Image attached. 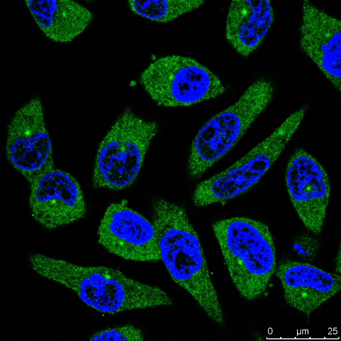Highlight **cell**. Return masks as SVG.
Masks as SVG:
<instances>
[{
  "label": "cell",
  "instance_id": "8992f818",
  "mask_svg": "<svg viewBox=\"0 0 341 341\" xmlns=\"http://www.w3.org/2000/svg\"><path fill=\"white\" fill-rule=\"evenodd\" d=\"M140 82L158 104L166 107L190 106L226 90L208 68L192 58L175 55L151 64L142 74Z\"/></svg>",
  "mask_w": 341,
  "mask_h": 341
},
{
  "label": "cell",
  "instance_id": "9c48e42d",
  "mask_svg": "<svg viewBox=\"0 0 341 341\" xmlns=\"http://www.w3.org/2000/svg\"><path fill=\"white\" fill-rule=\"evenodd\" d=\"M286 182L292 204L304 226L319 234L322 228L330 194V184L323 166L302 149L292 155Z\"/></svg>",
  "mask_w": 341,
  "mask_h": 341
},
{
  "label": "cell",
  "instance_id": "277c9868",
  "mask_svg": "<svg viewBox=\"0 0 341 341\" xmlns=\"http://www.w3.org/2000/svg\"><path fill=\"white\" fill-rule=\"evenodd\" d=\"M158 131L156 122L140 118L130 108L125 109L99 145L93 186L119 190L132 185Z\"/></svg>",
  "mask_w": 341,
  "mask_h": 341
},
{
  "label": "cell",
  "instance_id": "6da1fadb",
  "mask_svg": "<svg viewBox=\"0 0 341 341\" xmlns=\"http://www.w3.org/2000/svg\"><path fill=\"white\" fill-rule=\"evenodd\" d=\"M152 222L160 260L172 278L218 324L224 313L211 280L198 235L184 208L163 198L154 200Z\"/></svg>",
  "mask_w": 341,
  "mask_h": 341
},
{
  "label": "cell",
  "instance_id": "7c38bea8",
  "mask_svg": "<svg viewBox=\"0 0 341 341\" xmlns=\"http://www.w3.org/2000/svg\"><path fill=\"white\" fill-rule=\"evenodd\" d=\"M275 273L286 302L306 315L314 312L341 289V276L306 262L286 260L276 266Z\"/></svg>",
  "mask_w": 341,
  "mask_h": 341
},
{
  "label": "cell",
  "instance_id": "8fae6325",
  "mask_svg": "<svg viewBox=\"0 0 341 341\" xmlns=\"http://www.w3.org/2000/svg\"><path fill=\"white\" fill-rule=\"evenodd\" d=\"M300 46L326 78L341 90V21L308 0L302 4Z\"/></svg>",
  "mask_w": 341,
  "mask_h": 341
},
{
  "label": "cell",
  "instance_id": "ba28073f",
  "mask_svg": "<svg viewBox=\"0 0 341 341\" xmlns=\"http://www.w3.org/2000/svg\"><path fill=\"white\" fill-rule=\"evenodd\" d=\"M98 235L102 246L122 258L142 262L160 260L152 222L130 208L125 200L108 206Z\"/></svg>",
  "mask_w": 341,
  "mask_h": 341
},
{
  "label": "cell",
  "instance_id": "9a60e30c",
  "mask_svg": "<svg viewBox=\"0 0 341 341\" xmlns=\"http://www.w3.org/2000/svg\"><path fill=\"white\" fill-rule=\"evenodd\" d=\"M202 0H130L132 10L136 14L160 22H166L200 7Z\"/></svg>",
  "mask_w": 341,
  "mask_h": 341
},
{
  "label": "cell",
  "instance_id": "5b68a950",
  "mask_svg": "<svg viewBox=\"0 0 341 341\" xmlns=\"http://www.w3.org/2000/svg\"><path fill=\"white\" fill-rule=\"evenodd\" d=\"M290 114L270 135L226 170L201 182L192 202L197 206L225 202L256 184L282 154L300 124L306 112Z\"/></svg>",
  "mask_w": 341,
  "mask_h": 341
},
{
  "label": "cell",
  "instance_id": "3957f363",
  "mask_svg": "<svg viewBox=\"0 0 341 341\" xmlns=\"http://www.w3.org/2000/svg\"><path fill=\"white\" fill-rule=\"evenodd\" d=\"M274 92L270 81L259 78L235 103L203 125L190 148L188 170L191 177L202 176L234 148L270 104Z\"/></svg>",
  "mask_w": 341,
  "mask_h": 341
},
{
  "label": "cell",
  "instance_id": "30bf717a",
  "mask_svg": "<svg viewBox=\"0 0 341 341\" xmlns=\"http://www.w3.org/2000/svg\"><path fill=\"white\" fill-rule=\"evenodd\" d=\"M30 186L29 203L32 216L44 228L64 226L86 214L80 186L70 174L54 168Z\"/></svg>",
  "mask_w": 341,
  "mask_h": 341
},
{
  "label": "cell",
  "instance_id": "ac0fdd59",
  "mask_svg": "<svg viewBox=\"0 0 341 341\" xmlns=\"http://www.w3.org/2000/svg\"><path fill=\"white\" fill-rule=\"evenodd\" d=\"M341 256H340V248L338 254L336 259V272L338 274H340L341 273Z\"/></svg>",
  "mask_w": 341,
  "mask_h": 341
},
{
  "label": "cell",
  "instance_id": "e0dca14e",
  "mask_svg": "<svg viewBox=\"0 0 341 341\" xmlns=\"http://www.w3.org/2000/svg\"><path fill=\"white\" fill-rule=\"evenodd\" d=\"M318 244L312 238L308 236L298 238L294 246L298 254L306 260H312L316 254Z\"/></svg>",
  "mask_w": 341,
  "mask_h": 341
},
{
  "label": "cell",
  "instance_id": "4fadbf2b",
  "mask_svg": "<svg viewBox=\"0 0 341 341\" xmlns=\"http://www.w3.org/2000/svg\"><path fill=\"white\" fill-rule=\"evenodd\" d=\"M274 16L269 0H234L226 18V38L238 53L247 56L264 40Z\"/></svg>",
  "mask_w": 341,
  "mask_h": 341
},
{
  "label": "cell",
  "instance_id": "52a82bcc",
  "mask_svg": "<svg viewBox=\"0 0 341 341\" xmlns=\"http://www.w3.org/2000/svg\"><path fill=\"white\" fill-rule=\"evenodd\" d=\"M6 149L10 164L30 185L54 168L39 97L33 98L15 113L8 126Z\"/></svg>",
  "mask_w": 341,
  "mask_h": 341
},
{
  "label": "cell",
  "instance_id": "5bb4252c",
  "mask_svg": "<svg viewBox=\"0 0 341 341\" xmlns=\"http://www.w3.org/2000/svg\"><path fill=\"white\" fill-rule=\"evenodd\" d=\"M25 3L40 30L56 42H71L93 18L88 9L72 0H26Z\"/></svg>",
  "mask_w": 341,
  "mask_h": 341
},
{
  "label": "cell",
  "instance_id": "2e32d148",
  "mask_svg": "<svg viewBox=\"0 0 341 341\" xmlns=\"http://www.w3.org/2000/svg\"><path fill=\"white\" fill-rule=\"evenodd\" d=\"M144 339V334L140 329L132 326L126 325L98 332L94 334L90 340L142 341Z\"/></svg>",
  "mask_w": 341,
  "mask_h": 341
},
{
  "label": "cell",
  "instance_id": "7a4b0ae2",
  "mask_svg": "<svg viewBox=\"0 0 341 341\" xmlns=\"http://www.w3.org/2000/svg\"><path fill=\"white\" fill-rule=\"evenodd\" d=\"M212 228L236 288L245 299H256L266 291L276 266L268 227L252 218L234 217L216 221Z\"/></svg>",
  "mask_w": 341,
  "mask_h": 341
}]
</instances>
